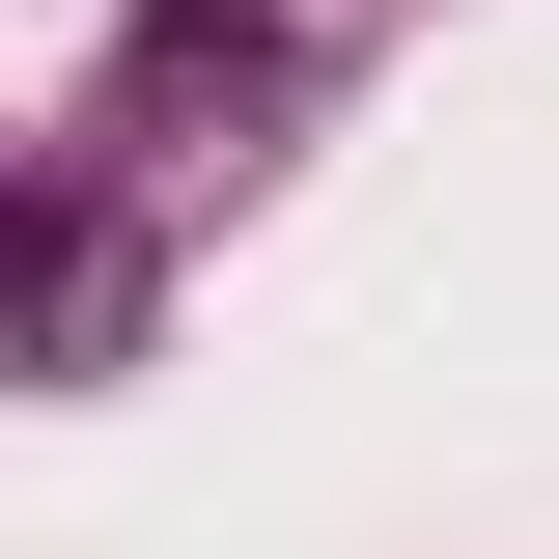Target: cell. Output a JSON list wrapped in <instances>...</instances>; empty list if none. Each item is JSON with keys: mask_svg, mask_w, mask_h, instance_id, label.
<instances>
[{"mask_svg": "<svg viewBox=\"0 0 559 559\" xmlns=\"http://www.w3.org/2000/svg\"><path fill=\"white\" fill-rule=\"evenodd\" d=\"M224 112H280V28L252 0H168V28L112 57V140H224Z\"/></svg>", "mask_w": 559, "mask_h": 559, "instance_id": "cell-1", "label": "cell"}]
</instances>
